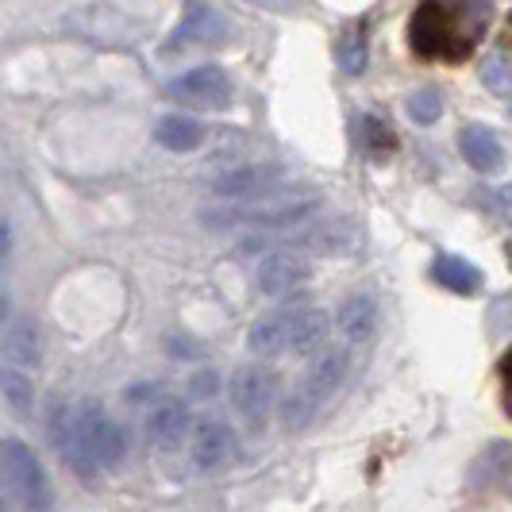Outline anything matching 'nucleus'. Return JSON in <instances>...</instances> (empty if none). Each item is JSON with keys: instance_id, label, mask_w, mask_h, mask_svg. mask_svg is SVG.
Here are the masks:
<instances>
[{"instance_id": "21", "label": "nucleus", "mask_w": 512, "mask_h": 512, "mask_svg": "<svg viewBox=\"0 0 512 512\" xmlns=\"http://www.w3.org/2000/svg\"><path fill=\"white\" fill-rule=\"evenodd\" d=\"M0 393H4V401L20 412V416H27L31 405H35V382H31V374H24V370L0 366Z\"/></svg>"}, {"instance_id": "17", "label": "nucleus", "mask_w": 512, "mask_h": 512, "mask_svg": "<svg viewBox=\"0 0 512 512\" xmlns=\"http://www.w3.org/2000/svg\"><path fill=\"white\" fill-rule=\"evenodd\" d=\"M459 151H462V158H466L474 170H482V174H493V170L505 162L501 139L489 128H482V124H470V128L459 131Z\"/></svg>"}, {"instance_id": "5", "label": "nucleus", "mask_w": 512, "mask_h": 512, "mask_svg": "<svg viewBox=\"0 0 512 512\" xmlns=\"http://www.w3.org/2000/svg\"><path fill=\"white\" fill-rule=\"evenodd\" d=\"M0 478L16 493V501L27 512H51L54 509V486L35 459V451L20 439H0Z\"/></svg>"}, {"instance_id": "11", "label": "nucleus", "mask_w": 512, "mask_h": 512, "mask_svg": "<svg viewBox=\"0 0 512 512\" xmlns=\"http://www.w3.org/2000/svg\"><path fill=\"white\" fill-rule=\"evenodd\" d=\"M228 20L212 8V4H201V0H193L189 8H185V16H181V24L174 27V35H170V43H166V54L174 51H185V47H216V43H224L228 39Z\"/></svg>"}, {"instance_id": "3", "label": "nucleus", "mask_w": 512, "mask_h": 512, "mask_svg": "<svg viewBox=\"0 0 512 512\" xmlns=\"http://www.w3.org/2000/svg\"><path fill=\"white\" fill-rule=\"evenodd\" d=\"M328 339V316L324 308H278L270 316H262L247 332V347L258 359H274V355H308Z\"/></svg>"}, {"instance_id": "6", "label": "nucleus", "mask_w": 512, "mask_h": 512, "mask_svg": "<svg viewBox=\"0 0 512 512\" xmlns=\"http://www.w3.org/2000/svg\"><path fill=\"white\" fill-rule=\"evenodd\" d=\"M74 420H77V432H81V443H85V451H89V459L97 462V470H112V466L124 462V455H128L124 428H120L101 405L77 401Z\"/></svg>"}, {"instance_id": "29", "label": "nucleus", "mask_w": 512, "mask_h": 512, "mask_svg": "<svg viewBox=\"0 0 512 512\" xmlns=\"http://www.w3.org/2000/svg\"><path fill=\"white\" fill-rule=\"evenodd\" d=\"M0 512H4V501H0Z\"/></svg>"}, {"instance_id": "4", "label": "nucleus", "mask_w": 512, "mask_h": 512, "mask_svg": "<svg viewBox=\"0 0 512 512\" xmlns=\"http://www.w3.org/2000/svg\"><path fill=\"white\" fill-rule=\"evenodd\" d=\"M347 374H351V351L347 347H324L316 359L308 362V370L285 397V428H293V432L308 428L320 416V409L335 397V389L347 382Z\"/></svg>"}, {"instance_id": "28", "label": "nucleus", "mask_w": 512, "mask_h": 512, "mask_svg": "<svg viewBox=\"0 0 512 512\" xmlns=\"http://www.w3.org/2000/svg\"><path fill=\"white\" fill-rule=\"evenodd\" d=\"M497 197H501V208H505V212L512 216V185H509V189H501Z\"/></svg>"}, {"instance_id": "2", "label": "nucleus", "mask_w": 512, "mask_h": 512, "mask_svg": "<svg viewBox=\"0 0 512 512\" xmlns=\"http://www.w3.org/2000/svg\"><path fill=\"white\" fill-rule=\"evenodd\" d=\"M324 208V197L316 189H266L258 197L235 201L224 208H208V228H235V224H251V228H305L308 220Z\"/></svg>"}, {"instance_id": "18", "label": "nucleus", "mask_w": 512, "mask_h": 512, "mask_svg": "<svg viewBox=\"0 0 512 512\" xmlns=\"http://www.w3.org/2000/svg\"><path fill=\"white\" fill-rule=\"evenodd\" d=\"M432 278L451 293H478L482 289V270L459 255H439L432 266Z\"/></svg>"}, {"instance_id": "15", "label": "nucleus", "mask_w": 512, "mask_h": 512, "mask_svg": "<svg viewBox=\"0 0 512 512\" xmlns=\"http://www.w3.org/2000/svg\"><path fill=\"white\" fill-rule=\"evenodd\" d=\"M0 366L35 374L39 366V332L31 320H12L0 335Z\"/></svg>"}, {"instance_id": "20", "label": "nucleus", "mask_w": 512, "mask_h": 512, "mask_svg": "<svg viewBox=\"0 0 512 512\" xmlns=\"http://www.w3.org/2000/svg\"><path fill=\"white\" fill-rule=\"evenodd\" d=\"M335 58L343 66V74H362L366 70V20H355L351 27H343L339 43H335Z\"/></svg>"}, {"instance_id": "22", "label": "nucleus", "mask_w": 512, "mask_h": 512, "mask_svg": "<svg viewBox=\"0 0 512 512\" xmlns=\"http://www.w3.org/2000/svg\"><path fill=\"white\" fill-rule=\"evenodd\" d=\"M409 116L416 124H436L439 116H443V97H439V89H416L409 97Z\"/></svg>"}, {"instance_id": "23", "label": "nucleus", "mask_w": 512, "mask_h": 512, "mask_svg": "<svg viewBox=\"0 0 512 512\" xmlns=\"http://www.w3.org/2000/svg\"><path fill=\"white\" fill-rule=\"evenodd\" d=\"M482 81H486L489 93H497V97H512V66L501 58V54H493L482 62Z\"/></svg>"}, {"instance_id": "9", "label": "nucleus", "mask_w": 512, "mask_h": 512, "mask_svg": "<svg viewBox=\"0 0 512 512\" xmlns=\"http://www.w3.org/2000/svg\"><path fill=\"white\" fill-rule=\"evenodd\" d=\"M312 278V266H308V258L301 251H270V255H262L255 270V285L262 297H289V293H297L301 285Z\"/></svg>"}, {"instance_id": "16", "label": "nucleus", "mask_w": 512, "mask_h": 512, "mask_svg": "<svg viewBox=\"0 0 512 512\" xmlns=\"http://www.w3.org/2000/svg\"><path fill=\"white\" fill-rule=\"evenodd\" d=\"M335 324H339V335L347 343H366L370 335L378 332V324H382V308H378V301L370 293H355V297H347L339 305V320Z\"/></svg>"}, {"instance_id": "14", "label": "nucleus", "mask_w": 512, "mask_h": 512, "mask_svg": "<svg viewBox=\"0 0 512 512\" xmlns=\"http://www.w3.org/2000/svg\"><path fill=\"white\" fill-rule=\"evenodd\" d=\"M193 432V416L189 409L174 401V397H162L151 412H147V436H151L154 447H162V451H178L181 443L189 439Z\"/></svg>"}, {"instance_id": "10", "label": "nucleus", "mask_w": 512, "mask_h": 512, "mask_svg": "<svg viewBox=\"0 0 512 512\" xmlns=\"http://www.w3.org/2000/svg\"><path fill=\"white\" fill-rule=\"evenodd\" d=\"M285 178V166L278 162H255V166H231L224 174L208 181L212 197L220 201H247V197H258L266 189H278V181Z\"/></svg>"}, {"instance_id": "27", "label": "nucleus", "mask_w": 512, "mask_h": 512, "mask_svg": "<svg viewBox=\"0 0 512 512\" xmlns=\"http://www.w3.org/2000/svg\"><path fill=\"white\" fill-rule=\"evenodd\" d=\"M8 251H12V231H8V224H0V266L8 262Z\"/></svg>"}, {"instance_id": "12", "label": "nucleus", "mask_w": 512, "mask_h": 512, "mask_svg": "<svg viewBox=\"0 0 512 512\" xmlns=\"http://www.w3.org/2000/svg\"><path fill=\"white\" fill-rule=\"evenodd\" d=\"M170 97L193 104V108H228L231 77L220 66H197L170 81Z\"/></svg>"}, {"instance_id": "26", "label": "nucleus", "mask_w": 512, "mask_h": 512, "mask_svg": "<svg viewBox=\"0 0 512 512\" xmlns=\"http://www.w3.org/2000/svg\"><path fill=\"white\" fill-rule=\"evenodd\" d=\"M216 389V374H201V378H193V397H208Z\"/></svg>"}, {"instance_id": "24", "label": "nucleus", "mask_w": 512, "mask_h": 512, "mask_svg": "<svg viewBox=\"0 0 512 512\" xmlns=\"http://www.w3.org/2000/svg\"><path fill=\"white\" fill-rule=\"evenodd\" d=\"M366 135H370V147H374V151H378V147H385V151L393 147V131L385 128V124H378L374 116L366 120Z\"/></svg>"}, {"instance_id": "25", "label": "nucleus", "mask_w": 512, "mask_h": 512, "mask_svg": "<svg viewBox=\"0 0 512 512\" xmlns=\"http://www.w3.org/2000/svg\"><path fill=\"white\" fill-rule=\"evenodd\" d=\"M501 405L512 416V351L501 359Z\"/></svg>"}, {"instance_id": "7", "label": "nucleus", "mask_w": 512, "mask_h": 512, "mask_svg": "<svg viewBox=\"0 0 512 512\" xmlns=\"http://www.w3.org/2000/svg\"><path fill=\"white\" fill-rule=\"evenodd\" d=\"M274 401H278V374L274 370H266V366L235 370V378H231V405H235V412L251 428L266 424V416L274 412Z\"/></svg>"}, {"instance_id": "13", "label": "nucleus", "mask_w": 512, "mask_h": 512, "mask_svg": "<svg viewBox=\"0 0 512 512\" xmlns=\"http://www.w3.org/2000/svg\"><path fill=\"white\" fill-rule=\"evenodd\" d=\"M51 436H54V447H58L62 462L74 470L77 478H85V482H97V478H101L97 462L89 459V451H85V443H81V432H77V420H74V405H58V409H54Z\"/></svg>"}, {"instance_id": "1", "label": "nucleus", "mask_w": 512, "mask_h": 512, "mask_svg": "<svg viewBox=\"0 0 512 512\" xmlns=\"http://www.w3.org/2000/svg\"><path fill=\"white\" fill-rule=\"evenodd\" d=\"M486 27V8L474 0H424L412 12L409 43L424 58L462 62Z\"/></svg>"}, {"instance_id": "8", "label": "nucleus", "mask_w": 512, "mask_h": 512, "mask_svg": "<svg viewBox=\"0 0 512 512\" xmlns=\"http://www.w3.org/2000/svg\"><path fill=\"white\" fill-rule=\"evenodd\" d=\"M235 451H239V439L231 432L224 420H216V416H201V420H193V432H189V459L197 470H224L235 462Z\"/></svg>"}, {"instance_id": "19", "label": "nucleus", "mask_w": 512, "mask_h": 512, "mask_svg": "<svg viewBox=\"0 0 512 512\" xmlns=\"http://www.w3.org/2000/svg\"><path fill=\"white\" fill-rule=\"evenodd\" d=\"M154 139L166 147V151H197L201 143H205V128L197 124V120H189V116H166V120H158V128H154Z\"/></svg>"}]
</instances>
